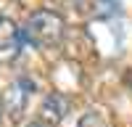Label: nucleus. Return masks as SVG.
<instances>
[{
  "label": "nucleus",
  "instance_id": "3",
  "mask_svg": "<svg viewBox=\"0 0 132 127\" xmlns=\"http://www.w3.org/2000/svg\"><path fill=\"white\" fill-rule=\"evenodd\" d=\"M66 114V101L63 95L58 93H50L45 101H42V109H40V122H45L48 127H56Z\"/></svg>",
  "mask_w": 132,
  "mask_h": 127
},
{
  "label": "nucleus",
  "instance_id": "6",
  "mask_svg": "<svg viewBox=\"0 0 132 127\" xmlns=\"http://www.w3.org/2000/svg\"><path fill=\"white\" fill-rule=\"evenodd\" d=\"M3 111H5V106H3V101H0V122H3Z\"/></svg>",
  "mask_w": 132,
  "mask_h": 127
},
{
  "label": "nucleus",
  "instance_id": "4",
  "mask_svg": "<svg viewBox=\"0 0 132 127\" xmlns=\"http://www.w3.org/2000/svg\"><path fill=\"white\" fill-rule=\"evenodd\" d=\"M32 95V82L29 80H16L13 85H11V93H8V106L13 114H21V109L27 106Z\"/></svg>",
  "mask_w": 132,
  "mask_h": 127
},
{
  "label": "nucleus",
  "instance_id": "7",
  "mask_svg": "<svg viewBox=\"0 0 132 127\" xmlns=\"http://www.w3.org/2000/svg\"><path fill=\"white\" fill-rule=\"evenodd\" d=\"M103 3H108V5H111V3H114V0H103Z\"/></svg>",
  "mask_w": 132,
  "mask_h": 127
},
{
  "label": "nucleus",
  "instance_id": "2",
  "mask_svg": "<svg viewBox=\"0 0 132 127\" xmlns=\"http://www.w3.org/2000/svg\"><path fill=\"white\" fill-rule=\"evenodd\" d=\"M21 42H24L21 29H19L11 19H3V16H0V64L13 61V58L19 56V50H21Z\"/></svg>",
  "mask_w": 132,
  "mask_h": 127
},
{
  "label": "nucleus",
  "instance_id": "5",
  "mask_svg": "<svg viewBox=\"0 0 132 127\" xmlns=\"http://www.w3.org/2000/svg\"><path fill=\"white\" fill-rule=\"evenodd\" d=\"M77 127H108V122H106V116L101 111H85L79 116V124Z\"/></svg>",
  "mask_w": 132,
  "mask_h": 127
},
{
  "label": "nucleus",
  "instance_id": "1",
  "mask_svg": "<svg viewBox=\"0 0 132 127\" xmlns=\"http://www.w3.org/2000/svg\"><path fill=\"white\" fill-rule=\"evenodd\" d=\"M63 19L56 13V11H35L29 19L24 29H21V37H24L27 42H32V45L37 48H53L58 45V42L63 40Z\"/></svg>",
  "mask_w": 132,
  "mask_h": 127
}]
</instances>
